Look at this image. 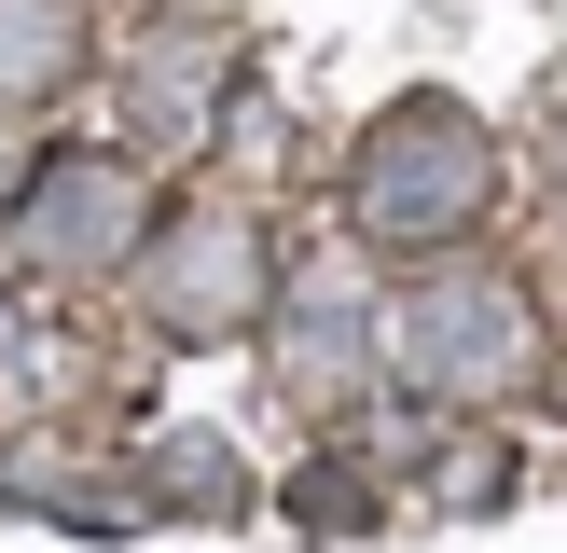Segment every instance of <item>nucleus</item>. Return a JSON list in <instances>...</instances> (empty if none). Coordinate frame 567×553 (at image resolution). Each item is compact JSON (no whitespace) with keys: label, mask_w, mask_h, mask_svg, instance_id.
<instances>
[{"label":"nucleus","mask_w":567,"mask_h":553,"mask_svg":"<svg viewBox=\"0 0 567 553\" xmlns=\"http://www.w3.org/2000/svg\"><path fill=\"white\" fill-rule=\"evenodd\" d=\"M125 97H138V138L194 153V138L221 125V42H208V28H181V42L153 28V42H138V83H125Z\"/></svg>","instance_id":"nucleus-6"},{"label":"nucleus","mask_w":567,"mask_h":553,"mask_svg":"<svg viewBox=\"0 0 567 553\" xmlns=\"http://www.w3.org/2000/svg\"><path fill=\"white\" fill-rule=\"evenodd\" d=\"M153 249V166L138 153H42L14 180V263L28 276H111Z\"/></svg>","instance_id":"nucleus-2"},{"label":"nucleus","mask_w":567,"mask_h":553,"mask_svg":"<svg viewBox=\"0 0 567 553\" xmlns=\"http://www.w3.org/2000/svg\"><path fill=\"white\" fill-rule=\"evenodd\" d=\"M360 332H374V319H360V263H305L291 304H277V374L319 401V387L360 374Z\"/></svg>","instance_id":"nucleus-5"},{"label":"nucleus","mask_w":567,"mask_h":553,"mask_svg":"<svg viewBox=\"0 0 567 553\" xmlns=\"http://www.w3.org/2000/svg\"><path fill=\"white\" fill-rule=\"evenodd\" d=\"M138 470H153V498H208V512H221V498H236V470H221L208 442H153V457H138Z\"/></svg>","instance_id":"nucleus-9"},{"label":"nucleus","mask_w":567,"mask_h":553,"mask_svg":"<svg viewBox=\"0 0 567 553\" xmlns=\"http://www.w3.org/2000/svg\"><path fill=\"white\" fill-rule=\"evenodd\" d=\"M430 498H443V512H498V498H513V442H498V429H457L430 457Z\"/></svg>","instance_id":"nucleus-8"},{"label":"nucleus","mask_w":567,"mask_h":553,"mask_svg":"<svg viewBox=\"0 0 567 553\" xmlns=\"http://www.w3.org/2000/svg\"><path fill=\"white\" fill-rule=\"evenodd\" d=\"M485 208H498V138L471 125L457 97H402L360 138V166H347L360 249H457Z\"/></svg>","instance_id":"nucleus-1"},{"label":"nucleus","mask_w":567,"mask_h":553,"mask_svg":"<svg viewBox=\"0 0 567 553\" xmlns=\"http://www.w3.org/2000/svg\"><path fill=\"white\" fill-rule=\"evenodd\" d=\"M277 304V249L249 236L236 208H194L181 236L153 249V276H138V319L166 332V346H221V332H249Z\"/></svg>","instance_id":"nucleus-4"},{"label":"nucleus","mask_w":567,"mask_h":553,"mask_svg":"<svg viewBox=\"0 0 567 553\" xmlns=\"http://www.w3.org/2000/svg\"><path fill=\"white\" fill-rule=\"evenodd\" d=\"M402 374L430 401H513L540 374V319H526L513 276H430L402 304Z\"/></svg>","instance_id":"nucleus-3"},{"label":"nucleus","mask_w":567,"mask_h":553,"mask_svg":"<svg viewBox=\"0 0 567 553\" xmlns=\"http://www.w3.org/2000/svg\"><path fill=\"white\" fill-rule=\"evenodd\" d=\"M360 498H374V484H360L347 457H319V470H291V512H305V525H347Z\"/></svg>","instance_id":"nucleus-10"},{"label":"nucleus","mask_w":567,"mask_h":553,"mask_svg":"<svg viewBox=\"0 0 567 553\" xmlns=\"http://www.w3.org/2000/svg\"><path fill=\"white\" fill-rule=\"evenodd\" d=\"M70 70H83V14L70 0H0V111L55 97Z\"/></svg>","instance_id":"nucleus-7"}]
</instances>
